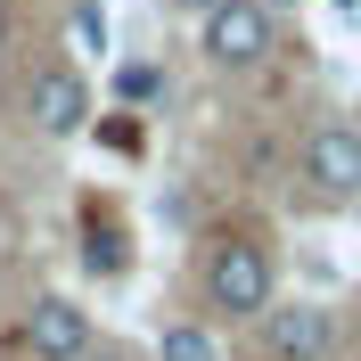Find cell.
<instances>
[{"label": "cell", "instance_id": "cell-3", "mask_svg": "<svg viewBox=\"0 0 361 361\" xmlns=\"http://www.w3.org/2000/svg\"><path fill=\"white\" fill-rule=\"evenodd\" d=\"M25 123L42 140H74L90 123V82H82L74 58H42V66H33V82H25Z\"/></svg>", "mask_w": 361, "mask_h": 361}, {"label": "cell", "instance_id": "cell-4", "mask_svg": "<svg viewBox=\"0 0 361 361\" xmlns=\"http://www.w3.org/2000/svg\"><path fill=\"white\" fill-rule=\"evenodd\" d=\"M295 180H304V197L320 205H353L361 197V132L353 123H320L304 140V157H295Z\"/></svg>", "mask_w": 361, "mask_h": 361}, {"label": "cell", "instance_id": "cell-1", "mask_svg": "<svg viewBox=\"0 0 361 361\" xmlns=\"http://www.w3.org/2000/svg\"><path fill=\"white\" fill-rule=\"evenodd\" d=\"M271 304H279V263H271V247L247 238V230L214 238V247H205V312L214 320H263Z\"/></svg>", "mask_w": 361, "mask_h": 361}, {"label": "cell", "instance_id": "cell-7", "mask_svg": "<svg viewBox=\"0 0 361 361\" xmlns=\"http://www.w3.org/2000/svg\"><path fill=\"white\" fill-rule=\"evenodd\" d=\"M82 263L99 271V279H115V271L132 263V247H123V222H107V214H90V230H82Z\"/></svg>", "mask_w": 361, "mask_h": 361}, {"label": "cell", "instance_id": "cell-2", "mask_svg": "<svg viewBox=\"0 0 361 361\" xmlns=\"http://www.w3.org/2000/svg\"><path fill=\"white\" fill-rule=\"evenodd\" d=\"M271 42H279V17H271L263 0H222V8L197 17V49H205V66H222V74L263 66Z\"/></svg>", "mask_w": 361, "mask_h": 361}, {"label": "cell", "instance_id": "cell-6", "mask_svg": "<svg viewBox=\"0 0 361 361\" xmlns=\"http://www.w3.org/2000/svg\"><path fill=\"white\" fill-rule=\"evenodd\" d=\"M25 345H33V361H90V312L74 295H33L25 304Z\"/></svg>", "mask_w": 361, "mask_h": 361}, {"label": "cell", "instance_id": "cell-5", "mask_svg": "<svg viewBox=\"0 0 361 361\" xmlns=\"http://www.w3.org/2000/svg\"><path fill=\"white\" fill-rule=\"evenodd\" d=\"M263 353L271 361H329L337 353V312L329 304H271L263 312Z\"/></svg>", "mask_w": 361, "mask_h": 361}, {"label": "cell", "instance_id": "cell-8", "mask_svg": "<svg viewBox=\"0 0 361 361\" xmlns=\"http://www.w3.org/2000/svg\"><path fill=\"white\" fill-rule=\"evenodd\" d=\"M157 361H222V345H214L205 320H173V329L157 337Z\"/></svg>", "mask_w": 361, "mask_h": 361}, {"label": "cell", "instance_id": "cell-9", "mask_svg": "<svg viewBox=\"0 0 361 361\" xmlns=\"http://www.w3.org/2000/svg\"><path fill=\"white\" fill-rule=\"evenodd\" d=\"M173 8H189V17H205V8H222V0H173Z\"/></svg>", "mask_w": 361, "mask_h": 361}]
</instances>
